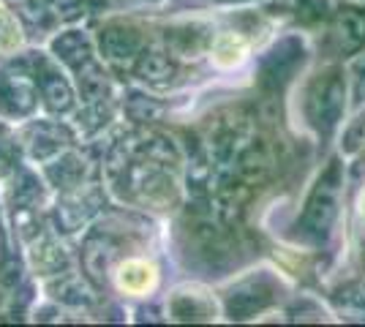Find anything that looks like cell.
Here are the masks:
<instances>
[{
    "instance_id": "cell-1",
    "label": "cell",
    "mask_w": 365,
    "mask_h": 327,
    "mask_svg": "<svg viewBox=\"0 0 365 327\" xmlns=\"http://www.w3.org/2000/svg\"><path fill=\"white\" fill-rule=\"evenodd\" d=\"M155 267L148 262H125L118 270V286L128 295H148L155 286Z\"/></svg>"
},
{
    "instance_id": "cell-2",
    "label": "cell",
    "mask_w": 365,
    "mask_h": 327,
    "mask_svg": "<svg viewBox=\"0 0 365 327\" xmlns=\"http://www.w3.org/2000/svg\"><path fill=\"white\" fill-rule=\"evenodd\" d=\"M245 55H248V41L240 33H221L213 41V52H210L218 68H235L245 61Z\"/></svg>"
},
{
    "instance_id": "cell-3",
    "label": "cell",
    "mask_w": 365,
    "mask_h": 327,
    "mask_svg": "<svg viewBox=\"0 0 365 327\" xmlns=\"http://www.w3.org/2000/svg\"><path fill=\"white\" fill-rule=\"evenodd\" d=\"M363 213H365V191H363Z\"/></svg>"
}]
</instances>
